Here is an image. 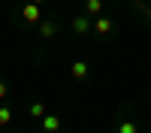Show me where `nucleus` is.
Returning <instances> with one entry per match:
<instances>
[{
	"label": "nucleus",
	"instance_id": "f257e3e1",
	"mask_svg": "<svg viewBox=\"0 0 151 133\" xmlns=\"http://www.w3.org/2000/svg\"><path fill=\"white\" fill-rule=\"evenodd\" d=\"M45 15H42V6H36V3H21L18 9H15V15H12V21L18 24V27H36Z\"/></svg>",
	"mask_w": 151,
	"mask_h": 133
},
{
	"label": "nucleus",
	"instance_id": "f03ea898",
	"mask_svg": "<svg viewBox=\"0 0 151 133\" xmlns=\"http://www.w3.org/2000/svg\"><path fill=\"white\" fill-rule=\"evenodd\" d=\"M58 33H60V18L58 15H48V18H42L36 24V40H40V45H45L48 40H55Z\"/></svg>",
	"mask_w": 151,
	"mask_h": 133
},
{
	"label": "nucleus",
	"instance_id": "7ed1b4c3",
	"mask_svg": "<svg viewBox=\"0 0 151 133\" xmlns=\"http://www.w3.org/2000/svg\"><path fill=\"white\" fill-rule=\"evenodd\" d=\"M91 33H97V36H112V33H115V21H112L109 15H97V18L91 21Z\"/></svg>",
	"mask_w": 151,
	"mask_h": 133
},
{
	"label": "nucleus",
	"instance_id": "20e7f679",
	"mask_svg": "<svg viewBox=\"0 0 151 133\" xmlns=\"http://www.w3.org/2000/svg\"><path fill=\"white\" fill-rule=\"evenodd\" d=\"M40 127H42V133H60L64 121H60V115H58V112H45V115L40 118Z\"/></svg>",
	"mask_w": 151,
	"mask_h": 133
},
{
	"label": "nucleus",
	"instance_id": "39448f33",
	"mask_svg": "<svg viewBox=\"0 0 151 133\" xmlns=\"http://www.w3.org/2000/svg\"><path fill=\"white\" fill-rule=\"evenodd\" d=\"M70 76L76 82H88L91 79V64H88V60H73L70 64Z\"/></svg>",
	"mask_w": 151,
	"mask_h": 133
},
{
	"label": "nucleus",
	"instance_id": "423d86ee",
	"mask_svg": "<svg viewBox=\"0 0 151 133\" xmlns=\"http://www.w3.org/2000/svg\"><path fill=\"white\" fill-rule=\"evenodd\" d=\"M91 15H85V12H79V15H73V33L76 36H88L91 33Z\"/></svg>",
	"mask_w": 151,
	"mask_h": 133
},
{
	"label": "nucleus",
	"instance_id": "0eeeda50",
	"mask_svg": "<svg viewBox=\"0 0 151 133\" xmlns=\"http://www.w3.org/2000/svg\"><path fill=\"white\" fill-rule=\"evenodd\" d=\"M139 130H142V127L136 124L130 115H118V121H115V133H139Z\"/></svg>",
	"mask_w": 151,
	"mask_h": 133
},
{
	"label": "nucleus",
	"instance_id": "6e6552de",
	"mask_svg": "<svg viewBox=\"0 0 151 133\" xmlns=\"http://www.w3.org/2000/svg\"><path fill=\"white\" fill-rule=\"evenodd\" d=\"M103 9H106L103 0H82V12H85V15H91V18L103 15Z\"/></svg>",
	"mask_w": 151,
	"mask_h": 133
},
{
	"label": "nucleus",
	"instance_id": "1a4fd4ad",
	"mask_svg": "<svg viewBox=\"0 0 151 133\" xmlns=\"http://www.w3.org/2000/svg\"><path fill=\"white\" fill-rule=\"evenodd\" d=\"M130 6H133V12H136V15H139V18H145V24L151 27V6H148V3H142V0H130Z\"/></svg>",
	"mask_w": 151,
	"mask_h": 133
},
{
	"label": "nucleus",
	"instance_id": "9d476101",
	"mask_svg": "<svg viewBox=\"0 0 151 133\" xmlns=\"http://www.w3.org/2000/svg\"><path fill=\"white\" fill-rule=\"evenodd\" d=\"M27 112H30V118H36V121H40V118L48 112V103H42V100H33V103L27 106Z\"/></svg>",
	"mask_w": 151,
	"mask_h": 133
},
{
	"label": "nucleus",
	"instance_id": "9b49d317",
	"mask_svg": "<svg viewBox=\"0 0 151 133\" xmlns=\"http://www.w3.org/2000/svg\"><path fill=\"white\" fill-rule=\"evenodd\" d=\"M12 121H15V112H12L6 103H0V127H9Z\"/></svg>",
	"mask_w": 151,
	"mask_h": 133
},
{
	"label": "nucleus",
	"instance_id": "f8f14e48",
	"mask_svg": "<svg viewBox=\"0 0 151 133\" xmlns=\"http://www.w3.org/2000/svg\"><path fill=\"white\" fill-rule=\"evenodd\" d=\"M6 97H9V82H6V79H0V103H3Z\"/></svg>",
	"mask_w": 151,
	"mask_h": 133
},
{
	"label": "nucleus",
	"instance_id": "ddd939ff",
	"mask_svg": "<svg viewBox=\"0 0 151 133\" xmlns=\"http://www.w3.org/2000/svg\"><path fill=\"white\" fill-rule=\"evenodd\" d=\"M30 3H36V6H45V3H48V0H30Z\"/></svg>",
	"mask_w": 151,
	"mask_h": 133
},
{
	"label": "nucleus",
	"instance_id": "4468645a",
	"mask_svg": "<svg viewBox=\"0 0 151 133\" xmlns=\"http://www.w3.org/2000/svg\"><path fill=\"white\" fill-rule=\"evenodd\" d=\"M148 133H151V130H148Z\"/></svg>",
	"mask_w": 151,
	"mask_h": 133
}]
</instances>
